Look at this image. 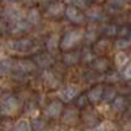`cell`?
<instances>
[{
    "label": "cell",
    "instance_id": "cell-1",
    "mask_svg": "<svg viewBox=\"0 0 131 131\" xmlns=\"http://www.w3.org/2000/svg\"><path fill=\"white\" fill-rule=\"evenodd\" d=\"M82 37H83V33L81 30H71V31L66 33L63 40L60 41V48L63 49V51H68V49L74 48L78 42H79L82 40Z\"/></svg>",
    "mask_w": 131,
    "mask_h": 131
},
{
    "label": "cell",
    "instance_id": "cell-2",
    "mask_svg": "<svg viewBox=\"0 0 131 131\" xmlns=\"http://www.w3.org/2000/svg\"><path fill=\"white\" fill-rule=\"evenodd\" d=\"M64 14H66V16H67V18L71 20L72 23L81 25V23H83L85 20H86L85 14H82V12L79 11V8H77L75 6H68L64 10Z\"/></svg>",
    "mask_w": 131,
    "mask_h": 131
},
{
    "label": "cell",
    "instance_id": "cell-3",
    "mask_svg": "<svg viewBox=\"0 0 131 131\" xmlns=\"http://www.w3.org/2000/svg\"><path fill=\"white\" fill-rule=\"evenodd\" d=\"M77 94H78V89H77V86H72V85L66 86V88L59 90V98L66 102H70L72 98H75Z\"/></svg>",
    "mask_w": 131,
    "mask_h": 131
},
{
    "label": "cell",
    "instance_id": "cell-4",
    "mask_svg": "<svg viewBox=\"0 0 131 131\" xmlns=\"http://www.w3.org/2000/svg\"><path fill=\"white\" fill-rule=\"evenodd\" d=\"M10 47L16 52H29L30 49L33 48V41L29 40V38H20V40H16L14 42H11Z\"/></svg>",
    "mask_w": 131,
    "mask_h": 131
},
{
    "label": "cell",
    "instance_id": "cell-5",
    "mask_svg": "<svg viewBox=\"0 0 131 131\" xmlns=\"http://www.w3.org/2000/svg\"><path fill=\"white\" fill-rule=\"evenodd\" d=\"M0 106H2V112L3 113H7V115H11L12 112H15L16 106H18V104H16V100L15 97H6L3 98L2 102H0Z\"/></svg>",
    "mask_w": 131,
    "mask_h": 131
},
{
    "label": "cell",
    "instance_id": "cell-6",
    "mask_svg": "<svg viewBox=\"0 0 131 131\" xmlns=\"http://www.w3.org/2000/svg\"><path fill=\"white\" fill-rule=\"evenodd\" d=\"M61 109H63V106H61V102H59V101H53V102H51V104L47 106V109H45V113H47L49 117H57V116L60 115Z\"/></svg>",
    "mask_w": 131,
    "mask_h": 131
},
{
    "label": "cell",
    "instance_id": "cell-7",
    "mask_svg": "<svg viewBox=\"0 0 131 131\" xmlns=\"http://www.w3.org/2000/svg\"><path fill=\"white\" fill-rule=\"evenodd\" d=\"M4 14H6L7 19L12 20V22H18V20L22 19V12H20V10L18 7H8L6 8V11H4Z\"/></svg>",
    "mask_w": 131,
    "mask_h": 131
},
{
    "label": "cell",
    "instance_id": "cell-8",
    "mask_svg": "<svg viewBox=\"0 0 131 131\" xmlns=\"http://www.w3.org/2000/svg\"><path fill=\"white\" fill-rule=\"evenodd\" d=\"M102 94H104V89H102V86H94L93 89L89 90L88 93V98L90 101H98L102 98Z\"/></svg>",
    "mask_w": 131,
    "mask_h": 131
},
{
    "label": "cell",
    "instance_id": "cell-9",
    "mask_svg": "<svg viewBox=\"0 0 131 131\" xmlns=\"http://www.w3.org/2000/svg\"><path fill=\"white\" fill-rule=\"evenodd\" d=\"M26 20L29 25H37L41 20V15L38 10H36V8H31V10L27 11V15H26Z\"/></svg>",
    "mask_w": 131,
    "mask_h": 131
},
{
    "label": "cell",
    "instance_id": "cell-10",
    "mask_svg": "<svg viewBox=\"0 0 131 131\" xmlns=\"http://www.w3.org/2000/svg\"><path fill=\"white\" fill-rule=\"evenodd\" d=\"M15 131H31V126L26 119H19L14 126Z\"/></svg>",
    "mask_w": 131,
    "mask_h": 131
},
{
    "label": "cell",
    "instance_id": "cell-11",
    "mask_svg": "<svg viewBox=\"0 0 131 131\" xmlns=\"http://www.w3.org/2000/svg\"><path fill=\"white\" fill-rule=\"evenodd\" d=\"M63 11H64V7L61 3H53L48 7V12L53 16H59Z\"/></svg>",
    "mask_w": 131,
    "mask_h": 131
},
{
    "label": "cell",
    "instance_id": "cell-12",
    "mask_svg": "<svg viewBox=\"0 0 131 131\" xmlns=\"http://www.w3.org/2000/svg\"><path fill=\"white\" fill-rule=\"evenodd\" d=\"M57 47H60L59 37H57L56 34H52L48 38V41H47V49H48V51H55Z\"/></svg>",
    "mask_w": 131,
    "mask_h": 131
},
{
    "label": "cell",
    "instance_id": "cell-13",
    "mask_svg": "<svg viewBox=\"0 0 131 131\" xmlns=\"http://www.w3.org/2000/svg\"><path fill=\"white\" fill-rule=\"evenodd\" d=\"M27 27H29V23H27V22H23V20L20 19V20H18V22H14V25H12V27H11V30H12V33H14V34H18V33L26 30Z\"/></svg>",
    "mask_w": 131,
    "mask_h": 131
},
{
    "label": "cell",
    "instance_id": "cell-14",
    "mask_svg": "<svg viewBox=\"0 0 131 131\" xmlns=\"http://www.w3.org/2000/svg\"><path fill=\"white\" fill-rule=\"evenodd\" d=\"M33 68H34V63L30 60H22L19 61V70L23 72H30L33 71Z\"/></svg>",
    "mask_w": 131,
    "mask_h": 131
},
{
    "label": "cell",
    "instance_id": "cell-15",
    "mask_svg": "<svg viewBox=\"0 0 131 131\" xmlns=\"http://www.w3.org/2000/svg\"><path fill=\"white\" fill-rule=\"evenodd\" d=\"M12 68V61L11 60H2L0 61V75L7 74Z\"/></svg>",
    "mask_w": 131,
    "mask_h": 131
},
{
    "label": "cell",
    "instance_id": "cell-16",
    "mask_svg": "<svg viewBox=\"0 0 131 131\" xmlns=\"http://www.w3.org/2000/svg\"><path fill=\"white\" fill-rule=\"evenodd\" d=\"M124 105H126L124 98H123V97H115V100H113V109L122 111L123 108H124Z\"/></svg>",
    "mask_w": 131,
    "mask_h": 131
},
{
    "label": "cell",
    "instance_id": "cell-17",
    "mask_svg": "<svg viewBox=\"0 0 131 131\" xmlns=\"http://www.w3.org/2000/svg\"><path fill=\"white\" fill-rule=\"evenodd\" d=\"M106 66H108V61H106L105 59H98V60H96V61L93 63V68L102 71V70L106 68Z\"/></svg>",
    "mask_w": 131,
    "mask_h": 131
},
{
    "label": "cell",
    "instance_id": "cell-18",
    "mask_svg": "<svg viewBox=\"0 0 131 131\" xmlns=\"http://www.w3.org/2000/svg\"><path fill=\"white\" fill-rule=\"evenodd\" d=\"M88 18L92 19V20H100V19H102V15H101V12L97 11V10H90L88 12Z\"/></svg>",
    "mask_w": 131,
    "mask_h": 131
},
{
    "label": "cell",
    "instance_id": "cell-19",
    "mask_svg": "<svg viewBox=\"0 0 131 131\" xmlns=\"http://www.w3.org/2000/svg\"><path fill=\"white\" fill-rule=\"evenodd\" d=\"M64 61L67 64H74L78 61V56L77 53H67V55H64Z\"/></svg>",
    "mask_w": 131,
    "mask_h": 131
},
{
    "label": "cell",
    "instance_id": "cell-20",
    "mask_svg": "<svg viewBox=\"0 0 131 131\" xmlns=\"http://www.w3.org/2000/svg\"><path fill=\"white\" fill-rule=\"evenodd\" d=\"M130 44H131V41H130L128 38H120V40H117V41H116V47H117V48H120V49L128 48V47H130Z\"/></svg>",
    "mask_w": 131,
    "mask_h": 131
},
{
    "label": "cell",
    "instance_id": "cell-21",
    "mask_svg": "<svg viewBox=\"0 0 131 131\" xmlns=\"http://www.w3.org/2000/svg\"><path fill=\"white\" fill-rule=\"evenodd\" d=\"M127 63V56L124 55V53H117L116 56V64L119 66V67H123Z\"/></svg>",
    "mask_w": 131,
    "mask_h": 131
},
{
    "label": "cell",
    "instance_id": "cell-22",
    "mask_svg": "<svg viewBox=\"0 0 131 131\" xmlns=\"http://www.w3.org/2000/svg\"><path fill=\"white\" fill-rule=\"evenodd\" d=\"M117 31H119V29L116 26H113V25H109V26H106L104 29V33H105L106 36H115Z\"/></svg>",
    "mask_w": 131,
    "mask_h": 131
},
{
    "label": "cell",
    "instance_id": "cell-23",
    "mask_svg": "<svg viewBox=\"0 0 131 131\" xmlns=\"http://www.w3.org/2000/svg\"><path fill=\"white\" fill-rule=\"evenodd\" d=\"M36 60H37V63H38L40 66H48L49 63H51V59H49V57H45V59H42V55H38L36 57Z\"/></svg>",
    "mask_w": 131,
    "mask_h": 131
},
{
    "label": "cell",
    "instance_id": "cell-24",
    "mask_svg": "<svg viewBox=\"0 0 131 131\" xmlns=\"http://www.w3.org/2000/svg\"><path fill=\"white\" fill-rule=\"evenodd\" d=\"M74 6L77 8H88L89 2H86V0H74Z\"/></svg>",
    "mask_w": 131,
    "mask_h": 131
},
{
    "label": "cell",
    "instance_id": "cell-25",
    "mask_svg": "<svg viewBox=\"0 0 131 131\" xmlns=\"http://www.w3.org/2000/svg\"><path fill=\"white\" fill-rule=\"evenodd\" d=\"M105 94H102V98H105L106 101L109 100H115V92L113 90H106V92H104Z\"/></svg>",
    "mask_w": 131,
    "mask_h": 131
},
{
    "label": "cell",
    "instance_id": "cell-26",
    "mask_svg": "<svg viewBox=\"0 0 131 131\" xmlns=\"http://www.w3.org/2000/svg\"><path fill=\"white\" fill-rule=\"evenodd\" d=\"M109 3L112 4L113 7L120 8V7H123V6L126 4V0H109Z\"/></svg>",
    "mask_w": 131,
    "mask_h": 131
},
{
    "label": "cell",
    "instance_id": "cell-27",
    "mask_svg": "<svg viewBox=\"0 0 131 131\" xmlns=\"http://www.w3.org/2000/svg\"><path fill=\"white\" fill-rule=\"evenodd\" d=\"M86 40H89V41H93L94 38H96V33H94V29H89L88 31H86Z\"/></svg>",
    "mask_w": 131,
    "mask_h": 131
},
{
    "label": "cell",
    "instance_id": "cell-28",
    "mask_svg": "<svg viewBox=\"0 0 131 131\" xmlns=\"http://www.w3.org/2000/svg\"><path fill=\"white\" fill-rule=\"evenodd\" d=\"M123 74H124V77L127 78V79H131V63L124 68V72H123Z\"/></svg>",
    "mask_w": 131,
    "mask_h": 131
},
{
    "label": "cell",
    "instance_id": "cell-29",
    "mask_svg": "<svg viewBox=\"0 0 131 131\" xmlns=\"http://www.w3.org/2000/svg\"><path fill=\"white\" fill-rule=\"evenodd\" d=\"M90 131H106V127H105V124H100V126L94 127V128L90 130Z\"/></svg>",
    "mask_w": 131,
    "mask_h": 131
},
{
    "label": "cell",
    "instance_id": "cell-30",
    "mask_svg": "<svg viewBox=\"0 0 131 131\" xmlns=\"http://www.w3.org/2000/svg\"><path fill=\"white\" fill-rule=\"evenodd\" d=\"M7 3H16V2H19V0H6Z\"/></svg>",
    "mask_w": 131,
    "mask_h": 131
}]
</instances>
